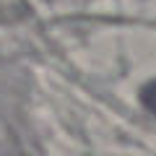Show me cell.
<instances>
[{
	"label": "cell",
	"mask_w": 156,
	"mask_h": 156,
	"mask_svg": "<svg viewBox=\"0 0 156 156\" xmlns=\"http://www.w3.org/2000/svg\"><path fill=\"white\" fill-rule=\"evenodd\" d=\"M140 101H143V107L151 112V115H156V81H151L148 86H143V91H140Z\"/></svg>",
	"instance_id": "1"
}]
</instances>
